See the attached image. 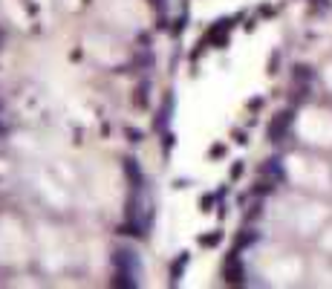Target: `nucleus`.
<instances>
[{"instance_id":"obj_2","label":"nucleus","mask_w":332,"mask_h":289,"mask_svg":"<svg viewBox=\"0 0 332 289\" xmlns=\"http://www.w3.org/2000/svg\"><path fill=\"white\" fill-rule=\"evenodd\" d=\"M289 127H292V110L277 113L275 119H272V125H269V139H272V142H283V136L289 133Z\"/></svg>"},{"instance_id":"obj_3","label":"nucleus","mask_w":332,"mask_h":289,"mask_svg":"<svg viewBox=\"0 0 332 289\" xmlns=\"http://www.w3.org/2000/svg\"><path fill=\"white\" fill-rule=\"evenodd\" d=\"M243 277H246V269H243L240 257L234 252L229 260H226V280H229V283H243Z\"/></svg>"},{"instance_id":"obj_5","label":"nucleus","mask_w":332,"mask_h":289,"mask_svg":"<svg viewBox=\"0 0 332 289\" xmlns=\"http://www.w3.org/2000/svg\"><path fill=\"white\" fill-rule=\"evenodd\" d=\"M254 240H257V231H243L240 237H237V249H243V246H252Z\"/></svg>"},{"instance_id":"obj_6","label":"nucleus","mask_w":332,"mask_h":289,"mask_svg":"<svg viewBox=\"0 0 332 289\" xmlns=\"http://www.w3.org/2000/svg\"><path fill=\"white\" fill-rule=\"evenodd\" d=\"M309 78H312L309 67H295V81H309Z\"/></svg>"},{"instance_id":"obj_7","label":"nucleus","mask_w":332,"mask_h":289,"mask_svg":"<svg viewBox=\"0 0 332 289\" xmlns=\"http://www.w3.org/2000/svg\"><path fill=\"white\" fill-rule=\"evenodd\" d=\"M153 6H159V9H165V0H153Z\"/></svg>"},{"instance_id":"obj_4","label":"nucleus","mask_w":332,"mask_h":289,"mask_svg":"<svg viewBox=\"0 0 332 289\" xmlns=\"http://www.w3.org/2000/svg\"><path fill=\"white\" fill-rule=\"evenodd\" d=\"M263 173H272L275 179H280V176H283V168H280V162H277V159H269L263 165Z\"/></svg>"},{"instance_id":"obj_1","label":"nucleus","mask_w":332,"mask_h":289,"mask_svg":"<svg viewBox=\"0 0 332 289\" xmlns=\"http://www.w3.org/2000/svg\"><path fill=\"white\" fill-rule=\"evenodd\" d=\"M113 283L122 289H133L142 283V260L127 246H119L113 254Z\"/></svg>"}]
</instances>
